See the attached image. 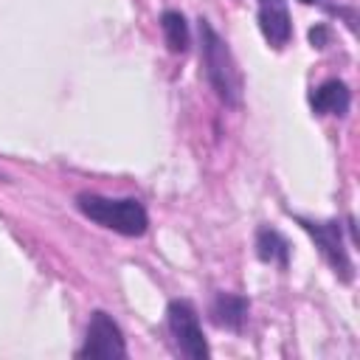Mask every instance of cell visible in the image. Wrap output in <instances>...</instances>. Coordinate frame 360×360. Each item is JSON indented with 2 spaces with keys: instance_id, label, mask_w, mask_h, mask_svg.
<instances>
[{
  "instance_id": "8",
  "label": "cell",
  "mask_w": 360,
  "mask_h": 360,
  "mask_svg": "<svg viewBox=\"0 0 360 360\" xmlns=\"http://www.w3.org/2000/svg\"><path fill=\"white\" fill-rule=\"evenodd\" d=\"M248 298L245 295H233V292H217L211 307H208V315L211 321L219 326V329H231V332H242L245 321H248Z\"/></svg>"
},
{
  "instance_id": "7",
  "label": "cell",
  "mask_w": 360,
  "mask_h": 360,
  "mask_svg": "<svg viewBox=\"0 0 360 360\" xmlns=\"http://www.w3.org/2000/svg\"><path fill=\"white\" fill-rule=\"evenodd\" d=\"M309 104L318 115H346L352 107V90L340 79H326L309 93Z\"/></svg>"
},
{
  "instance_id": "6",
  "label": "cell",
  "mask_w": 360,
  "mask_h": 360,
  "mask_svg": "<svg viewBox=\"0 0 360 360\" xmlns=\"http://www.w3.org/2000/svg\"><path fill=\"white\" fill-rule=\"evenodd\" d=\"M259 28L267 45L281 51L292 39V20L287 0H259Z\"/></svg>"
},
{
  "instance_id": "12",
  "label": "cell",
  "mask_w": 360,
  "mask_h": 360,
  "mask_svg": "<svg viewBox=\"0 0 360 360\" xmlns=\"http://www.w3.org/2000/svg\"><path fill=\"white\" fill-rule=\"evenodd\" d=\"M301 3H304V6H312V3H318V0H301Z\"/></svg>"
},
{
  "instance_id": "3",
  "label": "cell",
  "mask_w": 360,
  "mask_h": 360,
  "mask_svg": "<svg viewBox=\"0 0 360 360\" xmlns=\"http://www.w3.org/2000/svg\"><path fill=\"white\" fill-rule=\"evenodd\" d=\"M166 329L172 335V343L177 349V354L188 357V360H205L211 354L208 340L202 335V323L200 315L194 309V304L188 298H174L166 307Z\"/></svg>"
},
{
  "instance_id": "4",
  "label": "cell",
  "mask_w": 360,
  "mask_h": 360,
  "mask_svg": "<svg viewBox=\"0 0 360 360\" xmlns=\"http://www.w3.org/2000/svg\"><path fill=\"white\" fill-rule=\"evenodd\" d=\"M298 225L312 236L315 248L321 250V256L326 259V264L335 270V276H338L340 281H352L354 267H352L349 248H346V242H343V225H340L338 219L312 222V219H304V217H298Z\"/></svg>"
},
{
  "instance_id": "2",
  "label": "cell",
  "mask_w": 360,
  "mask_h": 360,
  "mask_svg": "<svg viewBox=\"0 0 360 360\" xmlns=\"http://www.w3.org/2000/svg\"><path fill=\"white\" fill-rule=\"evenodd\" d=\"M76 208L90 222L121 236H143L149 228V214L135 197H101L93 191H82L76 194Z\"/></svg>"
},
{
  "instance_id": "1",
  "label": "cell",
  "mask_w": 360,
  "mask_h": 360,
  "mask_svg": "<svg viewBox=\"0 0 360 360\" xmlns=\"http://www.w3.org/2000/svg\"><path fill=\"white\" fill-rule=\"evenodd\" d=\"M197 31H200L202 68H205V79H208L211 90L217 93V98L225 107H239L242 104V79H239V70H236L228 42L202 17L197 20Z\"/></svg>"
},
{
  "instance_id": "10",
  "label": "cell",
  "mask_w": 360,
  "mask_h": 360,
  "mask_svg": "<svg viewBox=\"0 0 360 360\" xmlns=\"http://www.w3.org/2000/svg\"><path fill=\"white\" fill-rule=\"evenodd\" d=\"M160 28H163V39H166V48L172 53H186L188 45H191V31H188V22L180 11L169 8L160 14Z\"/></svg>"
},
{
  "instance_id": "11",
  "label": "cell",
  "mask_w": 360,
  "mask_h": 360,
  "mask_svg": "<svg viewBox=\"0 0 360 360\" xmlns=\"http://www.w3.org/2000/svg\"><path fill=\"white\" fill-rule=\"evenodd\" d=\"M309 42H312L315 48H326V45H329V28H326L323 22L312 25V28H309Z\"/></svg>"
},
{
  "instance_id": "9",
  "label": "cell",
  "mask_w": 360,
  "mask_h": 360,
  "mask_svg": "<svg viewBox=\"0 0 360 360\" xmlns=\"http://www.w3.org/2000/svg\"><path fill=\"white\" fill-rule=\"evenodd\" d=\"M256 256L262 262H267V264H276V267L287 270V264H290V242L276 228L262 225L256 231Z\"/></svg>"
},
{
  "instance_id": "5",
  "label": "cell",
  "mask_w": 360,
  "mask_h": 360,
  "mask_svg": "<svg viewBox=\"0 0 360 360\" xmlns=\"http://www.w3.org/2000/svg\"><path fill=\"white\" fill-rule=\"evenodd\" d=\"M127 352V340L121 326L112 321V315H107L104 309H96L90 315L87 323V335L84 343L79 346L76 357H98V360H124Z\"/></svg>"
}]
</instances>
